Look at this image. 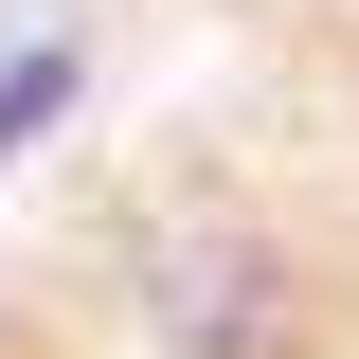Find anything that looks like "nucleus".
Instances as JSON below:
<instances>
[{"label":"nucleus","instance_id":"nucleus-1","mask_svg":"<svg viewBox=\"0 0 359 359\" xmlns=\"http://www.w3.org/2000/svg\"><path fill=\"white\" fill-rule=\"evenodd\" d=\"M162 341H180V359H287L306 306H287V269H269V252H216V269H180V287H162Z\"/></svg>","mask_w":359,"mask_h":359},{"label":"nucleus","instance_id":"nucleus-2","mask_svg":"<svg viewBox=\"0 0 359 359\" xmlns=\"http://www.w3.org/2000/svg\"><path fill=\"white\" fill-rule=\"evenodd\" d=\"M72 90H90V54H72V36H36L18 72H0V162H36V144L72 126Z\"/></svg>","mask_w":359,"mask_h":359}]
</instances>
